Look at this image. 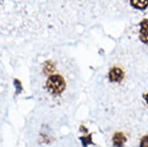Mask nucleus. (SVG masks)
I'll return each instance as SVG.
<instances>
[{
	"label": "nucleus",
	"instance_id": "nucleus-1",
	"mask_svg": "<svg viewBox=\"0 0 148 147\" xmlns=\"http://www.w3.org/2000/svg\"><path fill=\"white\" fill-rule=\"evenodd\" d=\"M47 88L50 94H60L66 88V82L59 75H54L48 77L47 81Z\"/></svg>",
	"mask_w": 148,
	"mask_h": 147
},
{
	"label": "nucleus",
	"instance_id": "nucleus-2",
	"mask_svg": "<svg viewBox=\"0 0 148 147\" xmlns=\"http://www.w3.org/2000/svg\"><path fill=\"white\" fill-rule=\"evenodd\" d=\"M124 72L123 70L119 67H113L110 71H109L108 76H109V80L111 82H115V83H119L123 80L124 78Z\"/></svg>",
	"mask_w": 148,
	"mask_h": 147
},
{
	"label": "nucleus",
	"instance_id": "nucleus-3",
	"mask_svg": "<svg viewBox=\"0 0 148 147\" xmlns=\"http://www.w3.org/2000/svg\"><path fill=\"white\" fill-rule=\"evenodd\" d=\"M139 38L143 43L148 44V19H144L140 23Z\"/></svg>",
	"mask_w": 148,
	"mask_h": 147
},
{
	"label": "nucleus",
	"instance_id": "nucleus-4",
	"mask_svg": "<svg viewBox=\"0 0 148 147\" xmlns=\"http://www.w3.org/2000/svg\"><path fill=\"white\" fill-rule=\"evenodd\" d=\"M126 142V137L123 133L116 132L113 136V144L114 147H123Z\"/></svg>",
	"mask_w": 148,
	"mask_h": 147
},
{
	"label": "nucleus",
	"instance_id": "nucleus-5",
	"mask_svg": "<svg viewBox=\"0 0 148 147\" xmlns=\"http://www.w3.org/2000/svg\"><path fill=\"white\" fill-rule=\"evenodd\" d=\"M130 4L134 8L139 9V10H145L148 6V1H145V0H132L130 1Z\"/></svg>",
	"mask_w": 148,
	"mask_h": 147
},
{
	"label": "nucleus",
	"instance_id": "nucleus-6",
	"mask_svg": "<svg viewBox=\"0 0 148 147\" xmlns=\"http://www.w3.org/2000/svg\"><path fill=\"white\" fill-rule=\"evenodd\" d=\"M140 147H148V135L142 137L140 142Z\"/></svg>",
	"mask_w": 148,
	"mask_h": 147
},
{
	"label": "nucleus",
	"instance_id": "nucleus-7",
	"mask_svg": "<svg viewBox=\"0 0 148 147\" xmlns=\"http://www.w3.org/2000/svg\"><path fill=\"white\" fill-rule=\"evenodd\" d=\"M81 140L83 141V144L84 145H87V144H91L92 143V140H91V136H88V138H84V137H81Z\"/></svg>",
	"mask_w": 148,
	"mask_h": 147
},
{
	"label": "nucleus",
	"instance_id": "nucleus-8",
	"mask_svg": "<svg viewBox=\"0 0 148 147\" xmlns=\"http://www.w3.org/2000/svg\"><path fill=\"white\" fill-rule=\"evenodd\" d=\"M144 98H145V100L146 101V103H147V105H148V93L145 94H144Z\"/></svg>",
	"mask_w": 148,
	"mask_h": 147
}]
</instances>
